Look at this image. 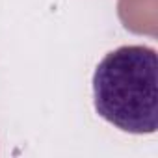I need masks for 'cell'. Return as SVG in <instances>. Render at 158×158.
Here are the masks:
<instances>
[{"instance_id":"6da1fadb","label":"cell","mask_w":158,"mask_h":158,"mask_svg":"<svg viewBox=\"0 0 158 158\" xmlns=\"http://www.w3.org/2000/svg\"><path fill=\"white\" fill-rule=\"evenodd\" d=\"M97 114L130 134L158 128V56L143 45H125L108 52L93 74Z\"/></svg>"}]
</instances>
